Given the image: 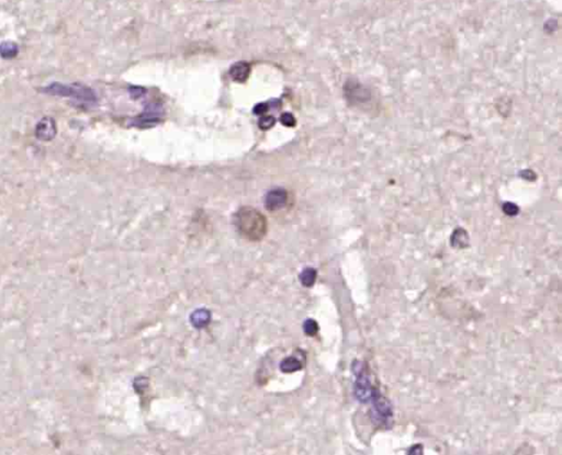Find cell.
Segmentation results:
<instances>
[{"mask_svg": "<svg viewBox=\"0 0 562 455\" xmlns=\"http://www.w3.org/2000/svg\"><path fill=\"white\" fill-rule=\"evenodd\" d=\"M233 224L242 237L251 241L262 240L268 227L266 217L251 206H243L236 211Z\"/></svg>", "mask_w": 562, "mask_h": 455, "instance_id": "1", "label": "cell"}, {"mask_svg": "<svg viewBox=\"0 0 562 455\" xmlns=\"http://www.w3.org/2000/svg\"><path fill=\"white\" fill-rule=\"evenodd\" d=\"M42 92L49 96L62 97V98H72L80 103L93 105L97 102V94L90 87L79 84V82H73L70 85L61 84V82H53L49 86L42 88Z\"/></svg>", "mask_w": 562, "mask_h": 455, "instance_id": "2", "label": "cell"}, {"mask_svg": "<svg viewBox=\"0 0 562 455\" xmlns=\"http://www.w3.org/2000/svg\"><path fill=\"white\" fill-rule=\"evenodd\" d=\"M352 370L354 375L356 376L354 383L355 397L362 404L370 403L374 387L371 385L366 363L359 361V360H355L352 364Z\"/></svg>", "mask_w": 562, "mask_h": 455, "instance_id": "3", "label": "cell"}, {"mask_svg": "<svg viewBox=\"0 0 562 455\" xmlns=\"http://www.w3.org/2000/svg\"><path fill=\"white\" fill-rule=\"evenodd\" d=\"M370 403V417L372 422L378 425V427H390L393 419V410L388 398L384 397L377 388H374Z\"/></svg>", "mask_w": 562, "mask_h": 455, "instance_id": "4", "label": "cell"}, {"mask_svg": "<svg viewBox=\"0 0 562 455\" xmlns=\"http://www.w3.org/2000/svg\"><path fill=\"white\" fill-rule=\"evenodd\" d=\"M57 133L56 122L51 116H44L35 125V137L41 141H51Z\"/></svg>", "mask_w": 562, "mask_h": 455, "instance_id": "5", "label": "cell"}, {"mask_svg": "<svg viewBox=\"0 0 562 455\" xmlns=\"http://www.w3.org/2000/svg\"><path fill=\"white\" fill-rule=\"evenodd\" d=\"M161 115H162L161 106L158 104L152 103L146 106L143 114L139 115L138 117H134L132 120V124L135 126H142V127L153 126L161 121Z\"/></svg>", "mask_w": 562, "mask_h": 455, "instance_id": "6", "label": "cell"}, {"mask_svg": "<svg viewBox=\"0 0 562 455\" xmlns=\"http://www.w3.org/2000/svg\"><path fill=\"white\" fill-rule=\"evenodd\" d=\"M288 202V192L285 189L276 188L270 190L265 197L266 209L271 212L279 211L286 206Z\"/></svg>", "mask_w": 562, "mask_h": 455, "instance_id": "7", "label": "cell"}, {"mask_svg": "<svg viewBox=\"0 0 562 455\" xmlns=\"http://www.w3.org/2000/svg\"><path fill=\"white\" fill-rule=\"evenodd\" d=\"M230 75L236 82H245L251 75V66L246 62L235 63L230 69Z\"/></svg>", "mask_w": 562, "mask_h": 455, "instance_id": "8", "label": "cell"}, {"mask_svg": "<svg viewBox=\"0 0 562 455\" xmlns=\"http://www.w3.org/2000/svg\"><path fill=\"white\" fill-rule=\"evenodd\" d=\"M451 245L454 248H458V249H464L469 246V235L463 228L455 229L451 237Z\"/></svg>", "mask_w": 562, "mask_h": 455, "instance_id": "9", "label": "cell"}, {"mask_svg": "<svg viewBox=\"0 0 562 455\" xmlns=\"http://www.w3.org/2000/svg\"><path fill=\"white\" fill-rule=\"evenodd\" d=\"M190 321L191 324L193 325L196 328H203L205 326H208V324L211 321V314L209 311L206 310H197L194 313H192V315L190 317Z\"/></svg>", "mask_w": 562, "mask_h": 455, "instance_id": "10", "label": "cell"}, {"mask_svg": "<svg viewBox=\"0 0 562 455\" xmlns=\"http://www.w3.org/2000/svg\"><path fill=\"white\" fill-rule=\"evenodd\" d=\"M18 53H19V47L13 41H5L0 43V56L5 60H13L18 55Z\"/></svg>", "mask_w": 562, "mask_h": 455, "instance_id": "11", "label": "cell"}, {"mask_svg": "<svg viewBox=\"0 0 562 455\" xmlns=\"http://www.w3.org/2000/svg\"><path fill=\"white\" fill-rule=\"evenodd\" d=\"M279 368L283 373H293L302 369V362L294 357H288L282 360Z\"/></svg>", "mask_w": 562, "mask_h": 455, "instance_id": "12", "label": "cell"}, {"mask_svg": "<svg viewBox=\"0 0 562 455\" xmlns=\"http://www.w3.org/2000/svg\"><path fill=\"white\" fill-rule=\"evenodd\" d=\"M316 276H317L316 270L309 267V268H305L302 272L300 273L299 277L301 283H302V285H304L305 287H311L315 283Z\"/></svg>", "mask_w": 562, "mask_h": 455, "instance_id": "13", "label": "cell"}, {"mask_svg": "<svg viewBox=\"0 0 562 455\" xmlns=\"http://www.w3.org/2000/svg\"><path fill=\"white\" fill-rule=\"evenodd\" d=\"M303 330L306 336H310L313 337L315 336L318 333V324L314 321V319H306L303 324Z\"/></svg>", "mask_w": 562, "mask_h": 455, "instance_id": "14", "label": "cell"}, {"mask_svg": "<svg viewBox=\"0 0 562 455\" xmlns=\"http://www.w3.org/2000/svg\"><path fill=\"white\" fill-rule=\"evenodd\" d=\"M276 123V119L273 115H263L260 116V119L258 121V126L260 129H263V131H267V129L271 128Z\"/></svg>", "mask_w": 562, "mask_h": 455, "instance_id": "15", "label": "cell"}, {"mask_svg": "<svg viewBox=\"0 0 562 455\" xmlns=\"http://www.w3.org/2000/svg\"><path fill=\"white\" fill-rule=\"evenodd\" d=\"M274 103H275V101H274V102H270V103H268V102H262V103H259V104H257V105L255 106V108H254V113L257 114V115H263V114H265L266 112H267V111L270 109V106L273 105Z\"/></svg>", "mask_w": 562, "mask_h": 455, "instance_id": "16", "label": "cell"}, {"mask_svg": "<svg viewBox=\"0 0 562 455\" xmlns=\"http://www.w3.org/2000/svg\"><path fill=\"white\" fill-rule=\"evenodd\" d=\"M280 122L285 126H289V127H292L295 125V119L291 113H283L280 116Z\"/></svg>", "mask_w": 562, "mask_h": 455, "instance_id": "17", "label": "cell"}, {"mask_svg": "<svg viewBox=\"0 0 562 455\" xmlns=\"http://www.w3.org/2000/svg\"><path fill=\"white\" fill-rule=\"evenodd\" d=\"M503 211H504L506 215L515 216V215L518 214L519 209L517 208L515 204H513V203H505L504 205H503Z\"/></svg>", "mask_w": 562, "mask_h": 455, "instance_id": "18", "label": "cell"}, {"mask_svg": "<svg viewBox=\"0 0 562 455\" xmlns=\"http://www.w3.org/2000/svg\"><path fill=\"white\" fill-rule=\"evenodd\" d=\"M129 92L133 99H140L141 97L144 96L146 90L144 88H141V87H130Z\"/></svg>", "mask_w": 562, "mask_h": 455, "instance_id": "19", "label": "cell"}, {"mask_svg": "<svg viewBox=\"0 0 562 455\" xmlns=\"http://www.w3.org/2000/svg\"><path fill=\"white\" fill-rule=\"evenodd\" d=\"M407 453H409V454H417V455L422 454V453H423V445H422V444H415V445H413V446L410 448V451L407 452Z\"/></svg>", "mask_w": 562, "mask_h": 455, "instance_id": "20", "label": "cell"}]
</instances>
